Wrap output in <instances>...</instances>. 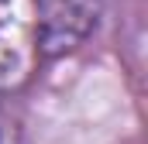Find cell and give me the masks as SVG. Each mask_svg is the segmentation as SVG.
I'll use <instances>...</instances> for the list:
<instances>
[{
    "label": "cell",
    "instance_id": "obj_1",
    "mask_svg": "<svg viewBox=\"0 0 148 144\" xmlns=\"http://www.w3.org/2000/svg\"><path fill=\"white\" fill-rule=\"evenodd\" d=\"M41 58L35 0H0V96L24 89Z\"/></svg>",
    "mask_w": 148,
    "mask_h": 144
},
{
    "label": "cell",
    "instance_id": "obj_2",
    "mask_svg": "<svg viewBox=\"0 0 148 144\" xmlns=\"http://www.w3.org/2000/svg\"><path fill=\"white\" fill-rule=\"evenodd\" d=\"M103 0H35L38 28H41V55L59 58L66 52H76L93 35L100 21Z\"/></svg>",
    "mask_w": 148,
    "mask_h": 144
}]
</instances>
